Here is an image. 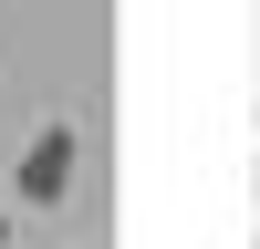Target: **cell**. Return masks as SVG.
<instances>
[{
    "label": "cell",
    "mask_w": 260,
    "mask_h": 249,
    "mask_svg": "<svg viewBox=\"0 0 260 249\" xmlns=\"http://www.w3.org/2000/svg\"><path fill=\"white\" fill-rule=\"evenodd\" d=\"M73 156H83L73 124H42V135L21 145V166H11V197H21V208H52L62 187H73Z\"/></svg>",
    "instance_id": "obj_1"
}]
</instances>
